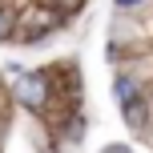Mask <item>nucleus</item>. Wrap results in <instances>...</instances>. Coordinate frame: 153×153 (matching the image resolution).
Returning <instances> with one entry per match:
<instances>
[{"instance_id": "obj_6", "label": "nucleus", "mask_w": 153, "mask_h": 153, "mask_svg": "<svg viewBox=\"0 0 153 153\" xmlns=\"http://www.w3.org/2000/svg\"><path fill=\"white\" fill-rule=\"evenodd\" d=\"M105 153H125V149H105Z\"/></svg>"}, {"instance_id": "obj_3", "label": "nucleus", "mask_w": 153, "mask_h": 153, "mask_svg": "<svg viewBox=\"0 0 153 153\" xmlns=\"http://www.w3.org/2000/svg\"><path fill=\"white\" fill-rule=\"evenodd\" d=\"M125 121H129L133 129H141V125H145V105H141V101H133V105H125Z\"/></svg>"}, {"instance_id": "obj_5", "label": "nucleus", "mask_w": 153, "mask_h": 153, "mask_svg": "<svg viewBox=\"0 0 153 153\" xmlns=\"http://www.w3.org/2000/svg\"><path fill=\"white\" fill-rule=\"evenodd\" d=\"M141 4V0H117V8H121V12H125V8H137Z\"/></svg>"}, {"instance_id": "obj_4", "label": "nucleus", "mask_w": 153, "mask_h": 153, "mask_svg": "<svg viewBox=\"0 0 153 153\" xmlns=\"http://www.w3.org/2000/svg\"><path fill=\"white\" fill-rule=\"evenodd\" d=\"M8 36H12V12L0 8V40H8Z\"/></svg>"}, {"instance_id": "obj_1", "label": "nucleus", "mask_w": 153, "mask_h": 153, "mask_svg": "<svg viewBox=\"0 0 153 153\" xmlns=\"http://www.w3.org/2000/svg\"><path fill=\"white\" fill-rule=\"evenodd\" d=\"M16 101H20L24 109H45V101H48V85H45V76H40V73H24V76H16Z\"/></svg>"}, {"instance_id": "obj_2", "label": "nucleus", "mask_w": 153, "mask_h": 153, "mask_svg": "<svg viewBox=\"0 0 153 153\" xmlns=\"http://www.w3.org/2000/svg\"><path fill=\"white\" fill-rule=\"evenodd\" d=\"M113 93H117V101H121V109L133 105V101H137V81H133V76H117V81H113Z\"/></svg>"}]
</instances>
